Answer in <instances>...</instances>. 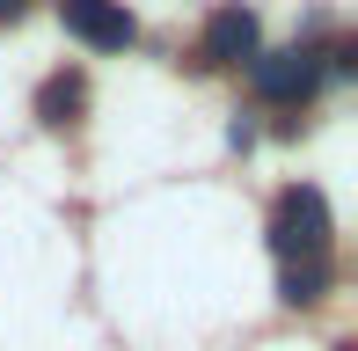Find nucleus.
<instances>
[{
  "label": "nucleus",
  "mask_w": 358,
  "mask_h": 351,
  "mask_svg": "<svg viewBox=\"0 0 358 351\" xmlns=\"http://www.w3.org/2000/svg\"><path fill=\"white\" fill-rule=\"evenodd\" d=\"M271 249L285 264H307V257H329V198L315 183H292L278 205H271Z\"/></svg>",
  "instance_id": "f257e3e1"
},
{
  "label": "nucleus",
  "mask_w": 358,
  "mask_h": 351,
  "mask_svg": "<svg viewBox=\"0 0 358 351\" xmlns=\"http://www.w3.org/2000/svg\"><path fill=\"white\" fill-rule=\"evenodd\" d=\"M59 22H66L88 52H124V44L139 37V22L124 15V0H59Z\"/></svg>",
  "instance_id": "f03ea898"
},
{
  "label": "nucleus",
  "mask_w": 358,
  "mask_h": 351,
  "mask_svg": "<svg viewBox=\"0 0 358 351\" xmlns=\"http://www.w3.org/2000/svg\"><path fill=\"white\" fill-rule=\"evenodd\" d=\"M322 81V66H315V52H256V95L264 103H307Z\"/></svg>",
  "instance_id": "7ed1b4c3"
},
{
  "label": "nucleus",
  "mask_w": 358,
  "mask_h": 351,
  "mask_svg": "<svg viewBox=\"0 0 358 351\" xmlns=\"http://www.w3.org/2000/svg\"><path fill=\"white\" fill-rule=\"evenodd\" d=\"M205 66H241V59H256V15L249 8H220L213 22H205Z\"/></svg>",
  "instance_id": "20e7f679"
},
{
  "label": "nucleus",
  "mask_w": 358,
  "mask_h": 351,
  "mask_svg": "<svg viewBox=\"0 0 358 351\" xmlns=\"http://www.w3.org/2000/svg\"><path fill=\"white\" fill-rule=\"evenodd\" d=\"M80 103H88V81H80V73H52V81L37 88V124L66 132V124L80 117Z\"/></svg>",
  "instance_id": "39448f33"
},
{
  "label": "nucleus",
  "mask_w": 358,
  "mask_h": 351,
  "mask_svg": "<svg viewBox=\"0 0 358 351\" xmlns=\"http://www.w3.org/2000/svg\"><path fill=\"white\" fill-rule=\"evenodd\" d=\"M322 293H329V257H307V264L278 271V300H285V308H315Z\"/></svg>",
  "instance_id": "423d86ee"
},
{
  "label": "nucleus",
  "mask_w": 358,
  "mask_h": 351,
  "mask_svg": "<svg viewBox=\"0 0 358 351\" xmlns=\"http://www.w3.org/2000/svg\"><path fill=\"white\" fill-rule=\"evenodd\" d=\"M29 15V0H0V22H22Z\"/></svg>",
  "instance_id": "0eeeda50"
}]
</instances>
